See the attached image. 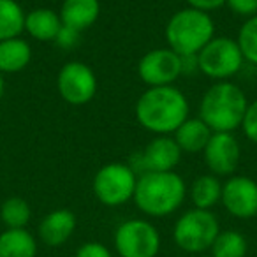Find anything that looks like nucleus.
<instances>
[{
  "mask_svg": "<svg viewBox=\"0 0 257 257\" xmlns=\"http://www.w3.org/2000/svg\"><path fill=\"white\" fill-rule=\"evenodd\" d=\"M2 95H4V76L0 72V99H2Z\"/></svg>",
  "mask_w": 257,
  "mask_h": 257,
  "instance_id": "c756f323",
  "label": "nucleus"
},
{
  "mask_svg": "<svg viewBox=\"0 0 257 257\" xmlns=\"http://www.w3.org/2000/svg\"><path fill=\"white\" fill-rule=\"evenodd\" d=\"M196 60L197 67L204 76L224 81L241 69L245 58L238 46V41L231 37H213L197 53Z\"/></svg>",
  "mask_w": 257,
  "mask_h": 257,
  "instance_id": "6e6552de",
  "label": "nucleus"
},
{
  "mask_svg": "<svg viewBox=\"0 0 257 257\" xmlns=\"http://www.w3.org/2000/svg\"><path fill=\"white\" fill-rule=\"evenodd\" d=\"M225 4L238 16L252 18L257 15V0H225Z\"/></svg>",
  "mask_w": 257,
  "mask_h": 257,
  "instance_id": "bb28decb",
  "label": "nucleus"
},
{
  "mask_svg": "<svg viewBox=\"0 0 257 257\" xmlns=\"http://www.w3.org/2000/svg\"><path fill=\"white\" fill-rule=\"evenodd\" d=\"M30 218L32 210L23 197H9L0 206V220L8 229H27Z\"/></svg>",
  "mask_w": 257,
  "mask_h": 257,
  "instance_id": "4be33fe9",
  "label": "nucleus"
},
{
  "mask_svg": "<svg viewBox=\"0 0 257 257\" xmlns=\"http://www.w3.org/2000/svg\"><path fill=\"white\" fill-rule=\"evenodd\" d=\"M58 15L62 25L81 34L99 20L100 4L99 0H64Z\"/></svg>",
  "mask_w": 257,
  "mask_h": 257,
  "instance_id": "2eb2a0df",
  "label": "nucleus"
},
{
  "mask_svg": "<svg viewBox=\"0 0 257 257\" xmlns=\"http://www.w3.org/2000/svg\"><path fill=\"white\" fill-rule=\"evenodd\" d=\"M113 241L120 257H157L161 252L157 227L143 218L121 222L114 231Z\"/></svg>",
  "mask_w": 257,
  "mask_h": 257,
  "instance_id": "0eeeda50",
  "label": "nucleus"
},
{
  "mask_svg": "<svg viewBox=\"0 0 257 257\" xmlns=\"http://www.w3.org/2000/svg\"><path fill=\"white\" fill-rule=\"evenodd\" d=\"M187 4L194 9H199V11H204V13H210V11H215V9L222 8L225 4V0H185Z\"/></svg>",
  "mask_w": 257,
  "mask_h": 257,
  "instance_id": "c85d7f7f",
  "label": "nucleus"
},
{
  "mask_svg": "<svg viewBox=\"0 0 257 257\" xmlns=\"http://www.w3.org/2000/svg\"><path fill=\"white\" fill-rule=\"evenodd\" d=\"M220 232L218 220L210 210L194 208L176 220L173 238L180 250L189 253H201L210 250Z\"/></svg>",
  "mask_w": 257,
  "mask_h": 257,
  "instance_id": "39448f33",
  "label": "nucleus"
},
{
  "mask_svg": "<svg viewBox=\"0 0 257 257\" xmlns=\"http://www.w3.org/2000/svg\"><path fill=\"white\" fill-rule=\"evenodd\" d=\"M74 257H113L111 250L99 241H86L76 250Z\"/></svg>",
  "mask_w": 257,
  "mask_h": 257,
  "instance_id": "a878e982",
  "label": "nucleus"
},
{
  "mask_svg": "<svg viewBox=\"0 0 257 257\" xmlns=\"http://www.w3.org/2000/svg\"><path fill=\"white\" fill-rule=\"evenodd\" d=\"M238 46L246 62L257 65V15L241 25L238 34Z\"/></svg>",
  "mask_w": 257,
  "mask_h": 257,
  "instance_id": "b1692460",
  "label": "nucleus"
},
{
  "mask_svg": "<svg viewBox=\"0 0 257 257\" xmlns=\"http://www.w3.org/2000/svg\"><path fill=\"white\" fill-rule=\"evenodd\" d=\"M210 250L213 257H245L248 243L241 232L220 231Z\"/></svg>",
  "mask_w": 257,
  "mask_h": 257,
  "instance_id": "5701e85b",
  "label": "nucleus"
},
{
  "mask_svg": "<svg viewBox=\"0 0 257 257\" xmlns=\"http://www.w3.org/2000/svg\"><path fill=\"white\" fill-rule=\"evenodd\" d=\"M37 241L27 229H6L0 234V257H36Z\"/></svg>",
  "mask_w": 257,
  "mask_h": 257,
  "instance_id": "6ab92c4d",
  "label": "nucleus"
},
{
  "mask_svg": "<svg viewBox=\"0 0 257 257\" xmlns=\"http://www.w3.org/2000/svg\"><path fill=\"white\" fill-rule=\"evenodd\" d=\"M25 16L16 0H0V41L18 37L25 30Z\"/></svg>",
  "mask_w": 257,
  "mask_h": 257,
  "instance_id": "412c9836",
  "label": "nucleus"
},
{
  "mask_svg": "<svg viewBox=\"0 0 257 257\" xmlns=\"http://www.w3.org/2000/svg\"><path fill=\"white\" fill-rule=\"evenodd\" d=\"M57 88L65 102L83 106L95 95L97 78L90 65L83 62H67L58 72Z\"/></svg>",
  "mask_w": 257,
  "mask_h": 257,
  "instance_id": "1a4fd4ad",
  "label": "nucleus"
},
{
  "mask_svg": "<svg viewBox=\"0 0 257 257\" xmlns=\"http://www.w3.org/2000/svg\"><path fill=\"white\" fill-rule=\"evenodd\" d=\"M136 118L143 128L168 136L189 118V102L173 85L150 86L138 99Z\"/></svg>",
  "mask_w": 257,
  "mask_h": 257,
  "instance_id": "f257e3e1",
  "label": "nucleus"
},
{
  "mask_svg": "<svg viewBox=\"0 0 257 257\" xmlns=\"http://www.w3.org/2000/svg\"><path fill=\"white\" fill-rule=\"evenodd\" d=\"M185 194V182L178 173H143L138 176L133 199L145 215L168 217L182 206Z\"/></svg>",
  "mask_w": 257,
  "mask_h": 257,
  "instance_id": "f03ea898",
  "label": "nucleus"
},
{
  "mask_svg": "<svg viewBox=\"0 0 257 257\" xmlns=\"http://www.w3.org/2000/svg\"><path fill=\"white\" fill-rule=\"evenodd\" d=\"M203 152L208 169L218 176L232 175L241 159L239 143L232 133H213Z\"/></svg>",
  "mask_w": 257,
  "mask_h": 257,
  "instance_id": "ddd939ff",
  "label": "nucleus"
},
{
  "mask_svg": "<svg viewBox=\"0 0 257 257\" xmlns=\"http://www.w3.org/2000/svg\"><path fill=\"white\" fill-rule=\"evenodd\" d=\"M211 134V128L201 118H187L175 131V141L185 154H197L206 148Z\"/></svg>",
  "mask_w": 257,
  "mask_h": 257,
  "instance_id": "dca6fc26",
  "label": "nucleus"
},
{
  "mask_svg": "<svg viewBox=\"0 0 257 257\" xmlns=\"http://www.w3.org/2000/svg\"><path fill=\"white\" fill-rule=\"evenodd\" d=\"M25 30L37 41H55L62 30L60 15L46 8L34 9L25 16Z\"/></svg>",
  "mask_w": 257,
  "mask_h": 257,
  "instance_id": "f3484780",
  "label": "nucleus"
},
{
  "mask_svg": "<svg viewBox=\"0 0 257 257\" xmlns=\"http://www.w3.org/2000/svg\"><path fill=\"white\" fill-rule=\"evenodd\" d=\"M246 97L234 83L218 81L211 85L199 104V118L211 128V133H232L243 123Z\"/></svg>",
  "mask_w": 257,
  "mask_h": 257,
  "instance_id": "7ed1b4c3",
  "label": "nucleus"
},
{
  "mask_svg": "<svg viewBox=\"0 0 257 257\" xmlns=\"http://www.w3.org/2000/svg\"><path fill=\"white\" fill-rule=\"evenodd\" d=\"M183 72V58L169 48L152 50L138 64V74L148 86H168Z\"/></svg>",
  "mask_w": 257,
  "mask_h": 257,
  "instance_id": "9b49d317",
  "label": "nucleus"
},
{
  "mask_svg": "<svg viewBox=\"0 0 257 257\" xmlns=\"http://www.w3.org/2000/svg\"><path fill=\"white\" fill-rule=\"evenodd\" d=\"M222 204L236 218L257 215V182L248 176H232L222 185Z\"/></svg>",
  "mask_w": 257,
  "mask_h": 257,
  "instance_id": "f8f14e48",
  "label": "nucleus"
},
{
  "mask_svg": "<svg viewBox=\"0 0 257 257\" xmlns=\"http://www.w3.org/2000/svg\"><path fill=\"white\" fill-rule=\"evenodd\" d=\"M182 159V150L176 145L175 138L157 136L145 147L143 152H136L131 157L128 166L134 173H162L173 171Z\"/></svg>",
  "mask_w": 257,
  "mask_h": 257,
  "instance_id": "9d476101",
  "label": "nucleus"
},
{
  "mask_svg": "<svg viewBox=\"0 0 257 257\" xmlns=\"http://www.w3.org/2000/svg\"><path fill=\"white\" fill-rule=\"evenodd\" d=\"M199 257H213V255H199Z\"/></svg>",
  "mask_w": 257,
  "mask_h": 257,
  "instance_id": "7c9ffc66",
  "label": "nucleus"
},
{
  "mask_svg": "<svg viewBox=\"0 0 257 257\" xmlns=\"http://www.w3.org/2000/svg\"><path fill=\"white\" fill-rule=\"evenodd\" d=\"M213 34L215 23L211 16L194 8L175 13L166 25L169 50L180 57H197V53L213 39Z\"/></svg>",
  "mask_w": 257,
  "mask_h": 257,
  "instance_id": "20e7f679",
  "label": "nucleus"
},
{
  "mask_svg": "<svg viewBox=\"0 0 257 257\" xmlns=\"http://www.w3.org/2000/svg\"><path fill=\"white\" fill-rule=\"evenodd\" d=\"M190 199L199 210H210L222 199V183L213 175L199 176L190 187Z\"/></svg>",
  "mask_w": 257,
  "mask_h": 257,
  "instance_id": "aec40b11",
  "label": "nucleus"
},
{
  "mask_svg": "<svg viewBox=\"0 0 257 257\" xmlns=\"http://www.w3.org/2000/svg\"><path fill=\"white\" fill-rule=\"evenodd\" d=\"M55 41H57V44L62 48H74L79 41V32H76V30H71V29H67V27L62 25V30L58 32V36Z\"/></svg>",
  "mask_w": 257,
  "mask_h": 257,
  "instance_id": "cd10ccee",
  "label": "nucleus"
},
{
  "mask_svg": "<svg viewBox=\"0 0 257 257\" xmlns=\"http://www.w3.org/2000/svg\"><path fill=\"white\" fill-rule=\"evenodd\" d=\"M241 127H243L245 136L248 138L252 143L257 145V99L253 100L252 104H248V107H246Z\"/></svg>",
  "mask_w": 257,
  "mask_h": 257,
  "instance_id": "393cba45",
  "label": "nucleus"
},
{
  "mask_svg": "<svg viewBox=\"0 0 257 257\" xmlns=\"http://www.w3.org/2000/svg\"><path fill=\"white\" fill-rule=\"evenodd\" d=\"M76 231V215L71 210H53L41 220L37 234L46 246L57 248L71 239Z\"/></svg>",
  "mask_w": 257,
  "mask_h": 257,
  "instance_id": "4468645a",
  "label": "nucleus"
},
{
  "mask_svg": "<svg viewBox=\"0 0 257 257\" xmlns=\"http://www.w3.org/2000/svg\"><path fill=\"white\" fill-rule=\"evenodd\" d=\"M32 48L27 41L15 37V39L0 41V72L13 74L20 72L30 64Z\"/></svg>",
  "mask_w": 257,
  "mask_h": 257,
  "instance_id": "a211bd4d",
  "label": "nucleus"
},
{
  "mask_svg": "<svg viewBox=\"0 0 257 257\" xmlns=\"http://www.w3.org/2000/svg\"><path fill=\"white\" fill-rule=\"evenodd\" d=\"M138 176L134 169L123 162L106 164L93 176V194L104 206H121L136 192Z\"/></svg>",
  "mask_w": 257,
  "mask_h": 257,
  "instance_id": "423d86ee",
  "label": "nucleus"
}]
</instances>
